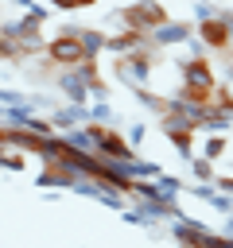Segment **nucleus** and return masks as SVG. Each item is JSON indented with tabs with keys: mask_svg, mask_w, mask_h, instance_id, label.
Listing matches in <instances>:
<instances>
[{
	"mask_svg": "<svg viewBox=\"0 0 233 248\" xmlns=\"http://www.w3.org/2000/svg\"><path fill=\"white\" fill-rule=\"evenodd\" d=\"M74 70H78V78H82V81H85L89 89H93V85L101 81V74H97V58H82V62H78Z\"/></svg>",
	"mask_w": 233,
	"mask_h": 248,
	"instance_id": "15",
	"label": "nucleus"
},
{
	"mask_svg": "<svg viewBox=\"0 0 233 248\" xmlns=\"http://www.w3.org/2000/svg\"><path fill=\"white\" fill-rule=\"evenodd\" d=\"M206 140H202V147H198V155H206V159H221L225 155V132H202Z\"/></svg>",
	"mask_w": 233,
	"mask_h": 248,
	"instance_id": "12",
	"label": "nucleus"
},
{
	"mask_svg": "<svg viewBox=\"0 0 233 248\" xmlns=\"http://www.w3.org/2000/svg\"><path fill=\"white\" fill-rule=\"evenodd\" d=\"M113 19H120V23H124V27H132V31L151 35V31L167 19V12H163V4H159V0H136V4L120 8V12H113Z\"/></svg>",
	"mask_w": 233,
	"mask_h": 248,
	"instance_id": "3",
	"label": "nucleus"
},
{
	"mask_svg": "<svg viewBox=\"0 0 233 248\" xmlns=\"http://www.w3.org/2000/svg\"><path fill=\"white\" fill-rule=\"evenodd\" d=\"M194 35L206 43V50H217V54H229V46H233V35H229V27H225L217 16L194 23Z\"/></svg>",
	"mask_w": 233,
	"mask_h": 248,
	"instance_id": "6",
	"label": "nucleus"
},
{
	"mask_svg": "<svg viewBox=\"0 0 233 248\" xmlns=\"http://www.w3.org/2000/svg\"><path fill=\"white\" fill-rule=\"evenodd\" d=\"M214 16H217V4H214V0H194V23L214 19Z\"/></svg>",
	"mask_w": 233,
	"mask_h": 248,
	"instance_id": "17",
	"label": "nucleus"
},
{
	"mask_svg": "<svg viewBox=\"0 0 233 248\" xmlns=\"http://www.w3.org/2000/svg\"><path fill=\"white\" fill-rule=\"evenodd\" d=\"M105 31H97V27H78V43H82V50H85V58H97L101 50H105Z\"/></svg>",
	"mask_w": 233,
	"mask_h": 248,
	"instance_id": "11",
	"label": "nucleus"
},
{
	"mask_svg": "<svg viewBox=\"0 0 233 248\" xmlns=\"http://www.w3.org/2000/svg\"><path fill=\"white\" fill-rule=\"evenodd\" d=\"M190 174H194V182H214L217 178V163L206 159V155H194L190 159Z\"/></svg>",
	"mask_w": 233,
	"mask_h": 248,
	"instance_id": "14",
	"label": "nucleus"
},
{
	"mask_svg": "<svg viewBox=\"0 0 233 248\" xmlns=\"http://www.w3.org/2000/svg\"><path fill=\"white\" fill-rule=\"evenodd\" d=\"M144 46H151V39H148L144 31H132V27L113 31V35L105 39V50H109V54H132V50H144ZM151 50H155V46H151Z\"/></svg>",
	"mask_w": 233,
	"mask_h": 248,
	"instance_id": "7",
	"label": "nucleus"
},
{
	"mask_svg": "<svg viewBox=\"0 0 233 248\" xmlns=\"http://www.w3.org/2000/svg\"><path fill=\"white\" fill-rule=\"evenodd\" d=\"M89 120H97V124H109V120H113V108H109V101H89Z\"/></svg>",
	"mask_w": 233,
	"mask_h": 248,
	"instance_id": "16",
	"label": "nucleus"
},
{
	"mask_svg": "<svg viewBox=\"0 0 233 248\" xmlns=\"http://www.w3.org/2000/svg\"><path fill=\"white\" fill-rule=\"evenodd\" d=\"M179 78H183V89H186L190 97H198V101H210V97L217 93V85H221L206 54H202V58H183V62H179Z\"/></svg>",
	"mask_w": 233,
	"mask_h": 248,
	"instance_id": "1",
	"label": "nucleus"
},
{
	"mask_svg": "<svg viewBox=\"0 0 233 248\" xmlns=\"http://www.w3.org/2000/svg\"><path fill=\"white\" fill-rule=\"evenodd\" d=\"M54 128L58 132H70V128H78V124H89V105H74V101H66L62 108H54Z\"/></svg>",
	"mask_w": 233,
	"mask_h": 248,
	"instance_id": "10",
	"label": "nucleus"
},
{
	"mask_svg": "<svg viewBox=\"0 0 233 248\" xmlns=\"http://www.w3.org/2000/svg\"><path fill=\"white\" fill-rule=\"evenodd\" d=\"M93 0H50V8H58V12H74V8H89Z\"/></svg>",
	"mask_w": 233,
	"mask_h": 248,
	"instance_id": "18",
	"label": "nucleus"
},
{
	"mask_svg": "<svg viewBox=\"0 0 233 248\" xmlns=\"http://www.w3.org/2000/svg\"><path fill=\"white\" fill-rule=\"evenodd\" d=\"M54 85L66 93V101H74V105H89V85L78 78V70H74V66L54 70Z\"/></svg>",
	"mask_w": 233,
	"mask_h": 248,
	"instance_id": "8",
	"label": "nucleus"
},
{
	"mask_svg": "<svg viewBox=\"0 0 233 248\" xmlns=\"http://www.w3.org/2000/svg\"><path fill=\"white\" fill-rule=\"evenodd\" d=\"M124 167H128V178H155V174H163V167H159V163L140 159V155H132Z\"/></svg>",
	"mask_w": 233,
	"mask_h": 248,
	"instance_id": "13",
	"label": "nucleus"
},
{
	"mask_svg": "<svg viewBox=\"0 0 233 248\" xmlns=\"http://www.w3.org/2000/svg\"><path fill=\"white\" fill-rule=\"evenodd\" d=\"M140 140H144V124H132V132H128V143H132V147H136V143H140Z\"/></svg>",
	"mask_w": 233,
	"mask_h": 248,
	"instance_id": "20",
	"label": "nucleus"
},
{
	"mask_svg": "<svg viewBox=\"0 0 233 248\" xmlns=\"http://www.w3.org/2000/svg\"><path fill=\"white\" fill-rule=\"evenodd\" d=\"M58 70H66V66H78L82 58H85V50H82V43H78V35H70V31H58L50 43H47V50H43Z\"/></svg>",
	"mask_w": 233,
	"mask_h": 248,
	"instance_id": "4",
	"label": "nucleus"
},
{
	"mask_svg": "<svg viewBox=\"0 0 233 248\" xmlns=\"http://www.w3.org/2000/svg\"><path fill=\"white\" fill-rule=\"evenodd\" d=\"M27 97H19L16 89H0V105H23Z\"/></svg>",
	"mask_w": 233,
	"mask_h": 248,
	"instance_id": "19",
	"label": "nucleus"
},
{
	"mask_svg": "<svg viewBox=\"0 0 233 248\" xmlns=\"http://www.w3.org/2000/svg\"><path fill=\"white\" fill-rule=\"evenodd\" d=\"M155 74V50L144 46V50H132V54H116V81L128 85V89H144Z\"/></svg>",
	"mask_w": 233,
	"mask_h": 248,
	"instance_id": "2",
	"label": "nucleus"
},
{
	"mask_svg": "<svg viewBox=\"0 0 233 248\" xmlns=\"http://www.w3.org/2000/svg\"><path fill=\"white\" fill-rule=\"evenodd\" d=\"M194 35V23H179V19H163L148 39H151V46L155 50H163V46H186V39Z\"/></svg>",
	"mask_w": 233,
	"mask_h": 248,
	"instance_id": "5",
	"label": "nucleus"
},
{
	"mask_svg": "<svg viewBox=\"0 0 233 248\" xmlns=\"http://www.w3.org/2000/svg\"><path fill=\"white\" fill-rule=\"evenodd\" d=\"M97 155H101V159H120V163H128V159L136 155V147H132L120 132H109V128H105V136H101V143H97Z\"/></svg>",
	"mask_w": 233,
	"mask_h": 248,
	"instance_id": "9",
	"label": "nucleus"
},
{
	"mask_svg": "<svg viewBox=\"0 0 233 248\" xmlns=\"http://www.w3.org/2000/svg\"><path fill=\"white\" fill-rule=\"evenodd\" d=\"M221 232H229V236H233V213H225V225H221Z\"/></svg>",
	"mask_w": 233,
	"mask_h": 248,
	"instance_id": "21",
	"label": "nucleus"
}]
</instances>
